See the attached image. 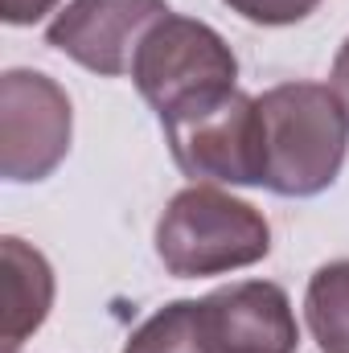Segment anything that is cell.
<instances>
[{"label": "cell", "mask_w": 349, "mask_h": 353, "mask_svg": "<svg viewBox=\"0 0 349 353\" xmlns=\"http://www.w3.org/2000/svg\"><path fill=\"white\" fill-rule=\"evenodd\" d=\"M169 12V0H70L46 25V46L99 79H119L132 74L144 33Z\"/></svg>", "instance_id": "cell-6"}, {"label": "cell", "mask_w": 349, "mask_h": 353, "mask_svg": "<svg viewBox=\"0 0 349 353\" xmlns=\"http://www.w3.org/2000/svg\"><path fill=\"white\" fill-rule=\"evenodd\" d=\"M329 87H333V94L341 99V107L349 111V37L341 41V50H337V58H333V74H329Z\"/></svg>", "instance_id": "cell-13"}, {"label": "cell", "mask_w": 349, "mask_h": 353, "mask_svg": "<svg viewBox=\"0 0 349 353\" xmlns=\"http://www.w3.org/2000/svg\"><path fill=\"white\" fill-rule=\"evenodd\" d=\"M230 12H239L243 21H251V25H271V29H279V25H296V21H304V17H312L317 8H321V0H222Z\"/></svg>", "instance_id": "cell-11"}, {"label": "cell", "mask_w": 349, "mask_h": 353, "mask_svg": "<svg viewBox=\"0 0 349 353\" xmlns=\"http://www.w3.org/2000/svg\"><path fill=\"white\" fill-rule=\"evenodd\" d=\"M177 169L193 181L263 185V115L259 99L235 90L218 107L165 128Z\"/></svg>", "instance_id": "cell-5"}, {"label": "cell", "mask_w": 349, "mask_h": 353, "mask_svg": "<svg viewBox=\"0 0 349 353\" xmlns=\"http://www.w3.org/2000/svg\"><path fill=\"white\" fill-rule=\"evenodd\" d=\"M304 321L321 353H349V259H333L312 271Z\"/></svg>", "instance_id": "cell-9"}, {"label": "cell", "mask_w": 349, "mask_h": 353, "mask_svg": "<svg viewBox=\"0 0 349 353\" xmlns=\"http://www.w3.org/2000/svg\"><path fill=\"white\" fill-rule=\"evenodd\" d=\"M271 255V226L251 201L193 181L157 222V259L177 279L230 275Z\"/></svg>", "instance_id": "cell-3"}, {"label": "cell", "mask_w": 349, "mask_h": 353, "mask_svg": "<svg viewBox=\"0 0 349 353\" xmlns=\"http://www.w3.org/2000/svg\"><path fill=\"white\" fill-rule=\"evenodd\" d=\"M58 4L62 0H0V17H4V25H37L41 17H50V12H58Z\"/></svg>", "instance_id": "cell-12"}, {"label": "cell", "mask_w": 349, "mask_h": 353, "mask_svg": "<svg viewBox=\"0 0 349 353\" xmlns=\"http://www.w3.org/2000/svg\"><path fill=\"white\" fill-rule=\"evenodd\" d=\"M0 283H4V312H0V353H17L25 337H33L50 308H54V267L50 259L17 234L0 239Z\"/></svg>", "instance_id": "cell-8"}, {"label": "cell", "mask_w": 349, "mask_h": 353, "mask_svg": "<svg viewBox=\"0 0 349 353\" xmlns=\"http://www.w3.org/2000/svg\"><path fill=\"white\" fill-rule=\"evenodd\" d=\"M132 83L161 128H177L239 90V58L214 25L169 12L144 33L132 58Z\"/></svg>", "instance_id": "cell-2"}, {"label": "cell", "mask_w": 349, "mask_h": 353, "mask_svg": "<svg viewBox=\"0 0 349 353\" xmlns=\"http://www.w3.org/2000/svg\"><path fill=\"white\" fill-rule=\"evenodd\" d=\"M201 325L214 353H296L300 325L292 300L271 279H239L201 296Z\"/></svg>", "instance_id": "cell-7"}, {"label": "cell", "mask_w": 349, "mask_h": 353, "mask_svg": "<svg viewBox=\"0 0 349 353\" xmlns=\"http://www.w3.org/2000/svg\"><path fill=\"white\" fill-rule=\"evenodd\" d=\"M74 136L70 94L41 70H4L0 74V176L12 185L46 181Z\"/></svg>", "instance_id": "cell-4"}, {"label": "cell", "mask_w": 349, "mask_h": 353, "mask_svg": "<svg viewBox=\"0 0 349 353\" xmlns=\"http://www.w3.org/2000/svg\"><path fill=\"white\" fill-rule=\"evenodd\" d=\"M123 353H214L201 325V300H169L157 308L140 329H132Z\"/></svg>", "instance_id": "cell-10"}, {"label": "cell", "mask_w": 349, "mask_h": 353, "mask_svg": "<svg viewBox=\"0 0 349 353\" xmlns=\"http://www.w3.org/2000/svg\"><path fill=\"white\" fill-rule=\"evenodd\" d=\"M263 185L279 197H317L346 165L349 111L325 83H279L259 94Z\"/></svg>", "instance_id": "cell-1"}]
</instances>
